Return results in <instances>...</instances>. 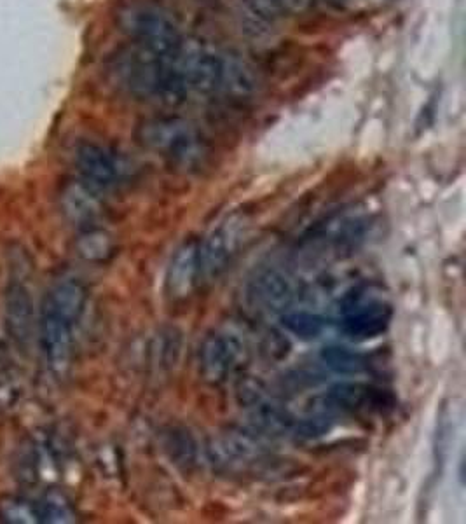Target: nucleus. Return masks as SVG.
<instances>
[{
    "label": "nucleus",
    "instance_id": "aec40b11",
    "mask_svg": "<svg viewBox=\"0 0 466 524\" xmlns=\"http://www.w3.org/2000/svg\"><path fill=\"white\" fill-rule=\"evenodd\" d=\"M323 364L339 374H360L367 371L369 362L364 353L355 352L344 346H327L320 353Z\"/></svg>",
    "mask_w": 466,
    "mask_h": 524
},
{
    "label": "nucleus",
    "instance_id": "20e7f679",
    "mask_svg": "<svg viewBox=\"0 0 466 524\" xmlns=\"http://www.w3.org/2000/svg\"><path fill=\"white\" fill-rule=\"evenodd\" d=\"M166 60L184 77L189 93L208 97L219 91L220 55L205 42L194 37L182 39L177 53Z\"/></svg>",
    "mask_w": 466,
    "mask_h": 524
},
{
    "label": "nucleus",
    "instance_id": "412c9836",
    "mask_svg": "<svg viewBox=\"0 0 466 524\" xmlns=\"http://www.w3.org/2000/svg\"><path fill=\"white\" fill-rule=\"evenodd\" d=\"M281 325L302 341H311L322 336L327 320L309 311H292L281 317Z\"/></svg>",
    "mask_w": 466,
    "mask_h": 524
},
{
    "label": "nucleus",
    "instance_id": "f03ea898",
    "mask_svg": "<svg viewBox=\"0 0 466 524\" xmlns=\"http://www.w3.org/2000/svg\"><path fill=\"white\" fill-rule=\"evenodd\" d=\"M116 20L131 41L163 60L172 58L184 39L172 16L151 2H124L117 9Z\"/></svg>",
    "mask_w": 466,
    "mask_h": 524
},
{
    "label": "nucleus",
    "instance_id": "0eeeda50",
    "mask_svg": "<svg viewBox=\"0 0 466 524\" xmlns=\"http://www.w3.org/2000/svg\"><path fill=\"white\" fill-rule=\"evenodd\" d=\"M41 345L49 369L55 374L67 373L74 350V324L42 310Z\"/></svg>",
    "mask_w": 466,
    "mask_h": 524
},
{
    "label": "nucleus",
    "instance_id": "ddd939ff",
    "mask_svg": "<svg viewBox=\"0 0 466 524\" xmlns=\"http://www.w3.org/2000/svg\"><path fill=\"white\" fill-rule=\"evenodd\" d=\"M262 453L261 442L252 434L234 432L220 437L210 446V458L213 463L222 467H236L245 465Z\"/></svg>",
    "mask_w": 466,
    "mask_h": 524
},
{
    "label": "nucleus",
    "instance_id": "7ed1b4c3",
    "mask_svg": "<svg viewBox=\"0 0 466 524\" xmlns=\"http://www.w3.org/2000/svg\"><path fill=\"white\" fill-rule=\"evenodd\" d=\"M165 60L138 44H131L117 53L110 62V76L128 95L156 100L163 76Z\"/></svg>",
    "mask_w": 466,
    "mask_h": 524
},
{
    "label": "nucleus",
    "instance_id": "f8f14e48",
    "mask_svg": "<svg viewBox=\"0 0 466 524\" xmlns=\"http://www.w3.org/2000/svg\"><path fill=\"white\" fill-rule=\"evenodd\" d=\"M294 287L287 276L268 269L257 275L252 285H250V297L261 310L271 311V313H281L287 311L294 303Z\"/></svg>",
    "mask_w": 466,
    "mask_h": 524
},
{
    "label": "nucleus",
    "instance_id": "5701e85b",
    "mask_svg": "<svg viewBox=\"0 0 466 524\" xmlns=\"http://www.w3.org/2000/svg\"><path fill=\"white\" fill-rule=\"evenodd\" d=\"M30 299L21 287H14L7 303V324L16 338H25L30 331Z\"/></svg>",
    "mask_w": 466,
    "mask_h": 524
},
{
    "label": "nucleus",
    "instance_id": "b1692460",
    "mask_svg": "<svg viewBox=\"0 0 466 524\" xmlns=\"http://www.w3.org/2000/svg\"><path fill=\"white\" fill-rule=\"evenodd\" d=\"M112 245L109 236L100 231H90L79 240V254L90 261H102L109 256Z\"/></svg>",
    "mask_w": 466,
    "mask_h": 524
},
{
    "label": "nucleus",
    "instance_id": "f3484780",
    "mask_svg": "<svg viewBox=\"0 0 466 524\" xmlns=\"http://www.w3.org/2000/svg\"><path fill=\"white\" fill-rule=\"evenodd\" d=\"M163 446L170 460L182 469H191L198 462V444L186 428H170L163 439Z\"/></svg>",
    "mask_w": 466,
    "mask_h": 524
},
{
    "label": "nucleus",
    "instance_id": "6e6552de",
    "mask_svg": "<svg viewBox=\"0 0 466 524\" xmlns=\"http://www.w3.org/2000/svg\"><path fill=\"white\" fill-rule=\"evenodd\" d=\"M238 228L236 224H222L215 229L205 242L199 243V264H201V278L213 280L224 273L233 259L238 247Z\"/></svg>",
    "mask_w": 466,
    "mask_h": 524
},
{
    "label": "nucleus",
    "instance_id": "1a4fd4ad",
    "mask_svg": "<svg viewBox=\"0 0 466 524\" xmlns=\"http://www.w3.org/2000/svg\"><path fill=\"white\" fill-rule=\"evenodd\" d=\"M393 318L391 306L384 303H351L344 313L341 329L346 336L357 341L381 336Z\"/></svg>",
    "mask_w": 466,
    "mask_h": 524
},
{
    "label": "nucleus",
    "instance_id": "9b49d317",
    "mask_svg": "<svg viewBox=\"0 0 466 524\" xmlns=\"http://www.w3.org/2000/svg\"><path fill=\"white\" fill-rule=\"evenodd\" d=\"M201 280L199 264V243L196 240L184 243L172 257L168 275H166V292L173 299H186L191 296Z\"/></svg>",
    "mask_w": 466,
    "mask_h": 524
},
{
    "label": "nucleus",
    "instance_id": "423d86ee",
    "mask_svg": "<svg viewBox=\"0 0 466 524\" xmlns=\"http://www.w3.org/2000/svg\"><path fill=\"white\" fill-rule=\"evenodd\" d=\"M76 165L83 175L84 182L98 189H112L116 187L124 175V166L121 159L114 152L105 149L102 145L81 144L76 151Z\"/></svg>",
    "mask_w": 466,
    "mask_h": 524
},
{
    "label": "nucleus",
    "instance_id": "a878e982",
    "mask_svg": "<svg viewBox=\"0 0 466 524\" xmlns=\"http://www.w3.org/2000/svg\"><path fill=\"white\" fill-rule=\"evenodd\" d=\"M243 4L250 9V13L264 21H275L280 18V0H243Z\"/></svg>",
    "mask_w": 466,
    "mask_h": 524
},
{
    "label": "nucleus",
    "instance_id": "f257e3e1",
    "mask_svg": "<svg viewBox=\"0 0 466 524\" xmlns=\"http://www.w3.org/2000/svg\"><path fill=\"white\" fill-rule=\"evenodd\" d=\"M137 138L145 149L180 168H196L208 156V147L198 128L179 116L145 119L138 125Z\"/></svg>",
    "mask_w": 466,
    "mask_h": 524
},
{
    "label": "nucleus",
    "instance_id": "9d476101",
    "mask_svg": "<svg viewBox=\"0 0 466 524\" xmlns=\"http://www.w3.org/2000/svg\"><path fill=\"white\" fill-rule=\"evenodd\" d=\"M219 91L234 102H247L259 91L254 67L240 55H220Z\"/></svg>",
    "mask_w": 466,
    "mask_h": 524
},
{
    "label": "nucleus",
    "instance_id": "6ab92c4d",
    "mask_svg": "<svg viewBox=\"0 0 466 524\" xmlns=\"http://www.w3.org/2000/svg\"><path fill=\"white\" fill-rule=\"evenodd\" d=\"M0 523L41 524L39 504L20 495L0 497Z\"/></svg>",
    "mask_w": 466,
    "mask_h": 524
},
{
    "label": "nucleus",
    "instance_id": "4be33fe9",
    "mask_svg": "<svg viewBox=\"0 0 466 524\" xmlns=\"http://www.w3.org/2000/svg\"><path fill=\"white\" fill-rule=\"evenodd\" d=\"M41 523L67 524L76 521V512L72 509L67 497L58 490H49L44 493L39 502Z\"/></svg>",
    "mask_w": 466,
    "mask_h": 524
},
{
    "label": "nucleus",
    "instance_id": "39448f33",
    "mask_svg": "<svg viewBox=\"0 0 466 524\" xmlns=\"http://www.w3.org/2000/svg\"><path fill=\"white\" fill-rule=\"evenodd\" d=\"M243 343L238 336L215 332L203 341L199 350V373L203 380L219 385L233 373L243 357Z\"/></svg>",
    "mask_w": 466,
    "mask_h": 524
},
{
    "label": "nucleus",
    "instance_id": "4468645a",
    "mask_svg": "<svg viewBox=\"0 0 466 524\" xmlns=\"http://www.w3.org/2000/svg\"><path fill=\"white\" fill-rule=\"evenodd\" d=\"M327 399L334 406L341 407L344 411H369V409H384L386 393L379 388L371 387L360 381H344L336 383L327 392Z\"/></svg>",
    "mask_w": 466,
    "mask_h": 524
},
{
    "label": "nucleus",
    "instance_id": "2eb2a0df",
    "mask_svg": "<svg viewBox=\"0 0 466 524\" xmlns=\"http://www.w3.org/2000/svg\"><path fill=\"white\" fill-rule=\"evenodd\" d=\"M86 301H88V292L84 289L83 283L77 280H63L49 290L42 310L51 311L76 325L83 317Z\"/></svg>",
    "mask_w": 466,
    "mask_h": 524
},
{
    "label": "nucleus",
    "instance_id": "a211bd4d",
    "mask_svg": "<svg viewBox=\"0 0 466 524\" xmlns=\"http://www.w3.org/2000/svg\"><path fill=\"white\" fill-rule=\"evenodd\" d=\"M252 407H254V411H252L250 421H252L255 432L278 435L294 427L292 416L276 404H269V402L261 400Z\"/></svg>",
    "mask_w": 466,
    "mask_h": 524
},
{
    "label": "nucleus",
    "instance_id": "bb28decb",
    "mask_svg": "<svg viewBox=\"0 0 466 524\" xmlns=\"http://www.w3.org/2000/svg\"><path fill=\"white\" fill-rule=\"evenodd\" d=\"M315 0H280L281 13L301 16L311 11Z\"/></svg>",
    "mask_w": 466,
    "mask_h": 524
},
{
    "label": "nucleus",
    "instance_id": "393cba45",
    "mask_svg": "<svg viewBox=\"0 0 466 524\" xmlns=\"http://www.w3.org/2000/svg\"><path fill=\"white\" fill-rule=\"evenodd\" d=\"M330 428H332V420L329 416L315 414V416H309V418L299 421L294 427V432L299 439L311 441V439L323 437L327 432H330Z\"/></svg>",
    "mask_w": 466,
    "mask_h": 524
},
{
    "label": "nucleus",
    "instance_id": "dca6fc26",
    "mask_svg": "<svg viewBox=\"0 0 466 524\" xmlns=\"http://www.w3.org/2000/svg\"><path fill=\"white\" fill-rule=\"evenodd\" d=\"M62 201L67 215L79 224H91L102 208L95 187H91L86 182H74L67 186L63 191Z\"/></svg>",
    "mask_w": 466,
    "mask_h": 524
}]
</instances>
